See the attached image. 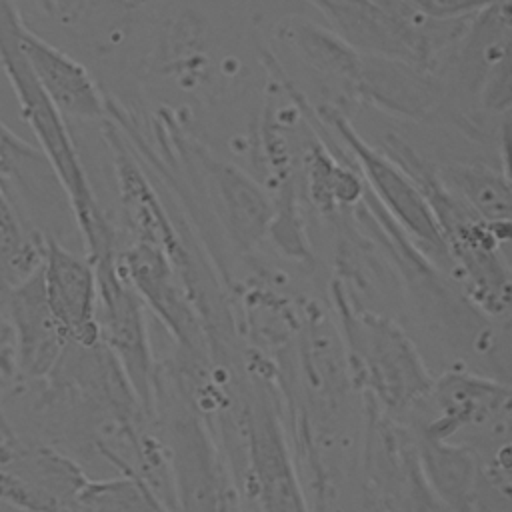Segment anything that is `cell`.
<instances>
[{
  "label": "cell",
  "instance_id": "6da1fadb",
  "mask_svg": "<svg viewBox=\"0 0 512 512\" xmlns=\"http://www.w3.org/2000/svg\"><path fill=\"white\" fill-rule=\"evenodd\" d=\"M22 22L16 2L0 0V62L16 94L20 112L34 132L40 152L68 200L70 212L84 240L86 256L96 264L118 254L116 234L94 196L64 116L44 94L16 44V34Z\"/></svg>",
  "mask_w": 512,
  "mask_h": 512
},
{
  "label": "cell",
  "instance_id": "7a4b0ae2",
  "mask_svg": "<svg viewBox=\"0 0 512 512\" xmlns=\"http://www.w3.org/2000/svg\"><path fill=\"white\" fill-rule=\"evenodd\" d=\"M88 482L80 464L16 432L0 410V504L14 512H72Z\"/></svg>",
  "mask_w": 512,
  "mask_h": 512
},
{
  "label": "cell",
  "instance_id": "3957f363",
  "mask_svg": "<svg viewBox=\"0 0 512 512\" xmlns=\"http://www.w3.org/2000/svg\"><path fill=\"white\" fill-rule=\"evenodd\" d=\"M330 124L354 154L380 204L388 208L394 220L402 224L412 238H416L420 248L436 260H448L438 224L414 180L388 154L368 146L342 116L332 114Z\"/></svg>",
  "mask_w": 512,
  "mask_h": 512
},
{
  "label": "cell",
  "instance_id": "277c9868",
  "mask_svg": "<svg viewBox=\"0 0 512 512\" xmlns=\"http://www.w3.org/2000/svg\"><path fill=\"white\" fill-rule=\"evenodd\" d=\"M40 274L50 312L68 344L96 346L102 342L98 326V282L88 256L72 252L56 236H44Z\"/></svg>",
  "mask_w": 512,
  "mask_h": 512
},
{
  "label": "cell",
  "instance_id": "5b68a950",
  "mask_svg": "<svg viewBox=\"0 0 512 512\" xmlns=\"http://www.w3.org/2000/svg\"><path fill=\"white\" fill-rule=\"evenodd\" d=\"M6 306L16 346V384L46 380L68 340L46 302L40 268L8 288Z\"/></svg>",
  "mask_w": 512,
  "mask_h": 512
},
{
  "label": "cell",
  "instance_id": "8992f818",
  "mask_svg": "<svg viewBox=\"0 0 512 512\" xmlns=\"http://www.w3.org/2000/svg\"><path fill=\"white\" fill-rule=\"evenodd\" d=\"M16 44L36 82L62 116L96 120L106 116V102L90 72L64 50L56 48L24 22Z\"/></svg>",
  "mask_w": 512,
  "mask_h": 512
},
{
  "label": "cell",
  "instance_id": "52a82bcc",
  "mask_svg": "<svg viewBox=\"0 0 512 512\" xmlns=\"http://www.w3.org/2000/svg\"><path fill=\"white\" fill-rule=\"evenodd\" d=\"M400 336L402 334L388 326L368 318L362 320L358 346L386 402L402 410L416 402H426L432 382Z\"/></svg>",
  "mask_w": 512,
  "mask_h": 512
},
{
  "label": "cell",
  "instance_id": "ba28073f",
  "mask_svg": "<svg viewBox=\"0 0 512 512\" xmlns=\"http://www.w3.org/2000/svg\"><path fill=\"white\" fill-rule=\"evenodd\" d=\"M438 180L484 222L510 228L508 172L474 164H446L434 170Z\"/></svg>",
  "mask_w": 512,
  "mask_h": 512
},
{
  "label": "cell",
  "instance_id": "9c48e42d",
  "mask_svg": "<svg viewBox=\"0 0 512 512\" xmlns=\"http://www.w3.org/2000/svg\"><path fill=\"white\" fill-rule=\"evenodd\" d=\"M44 234L26 220L0 182V282L8 288L26 280L42 264Z\"/></svg>",
  "mask_w": 512,
  "mask_h": 512
},
{
  "label": "cell",
  "instance_id": "30bf717a",
  "mask_svg": "<svg viewBox=\"0 0 512 512\" xmlns=\"http://www.w3.org/2000/svg\"><path fill=\"white\" fill-rule=\"evenodd\" d=\"M42 166H48L42 152L0 122V182L6 186V180H24V174H28L30 168Z\"/></svg>",
  "mask_w": 512,
  "mask_h": 512
},
{
  "label": "cell",
  "instance_id": "8fae6325",
  "mask_svg": "<svg viewBox=\"0 0 512 512\" xmlns=\"http://www.w3.org/2000/svg\"><path fill=\"white\" fill-rule=\"evenodd\" d=\"M392 8H404L430 20H458L472 16L496 0H380Z\"/></svg>",
  "mask_w": 512,
  "mask_h": 512
},
{
  "label": "cell",
  "instance_id": "7c38bea8",
  "mask_svg": "<svg viewBox=\"0 0 512 512\" xmlns=\"http://www.w3.org/2000/svg\"><path fill=\"white\" fill-rule=\"evenodd\" d=\"M8 286L0 282V382L16 386V346L6 306Z\"/></svg>",
  "mask_w": 512,
  "mask_h": 512
},
{
  "label": "cell",
  "instance_id": "4fadbf2b",
  "mask_svg": "<svg viewBox=\"0 0 512 512\" xmlns=\"http://www.w3.org/2000/svg\"><path fill=\"white\" fill-rule=\"evenodd\" d=\"M40 4H42V8L48 12V14H52V0H38Z\"/></svg>",
  "mask_w": 512,
  "mask_h": 512
}]
</instances>
